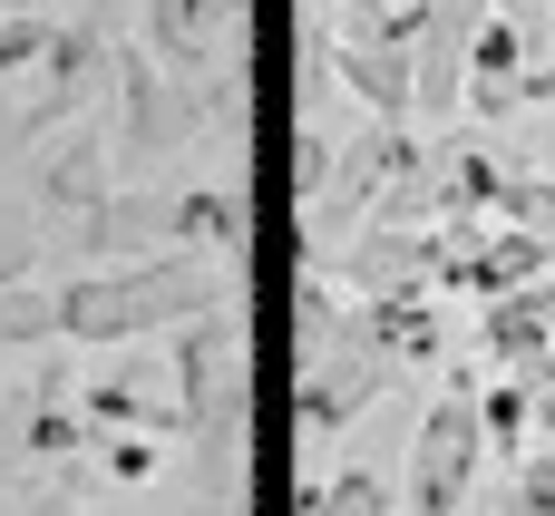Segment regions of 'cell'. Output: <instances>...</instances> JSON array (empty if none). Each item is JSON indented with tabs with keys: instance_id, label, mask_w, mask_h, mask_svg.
Wrapping results in <instances>:
<instances>
[{
	"instance_id": "1",
	"label": "cell",
	"mask_w": 555,
	"mask_h": 516,
	"mask_svg": "<svg viewBox=\"0 0 555 516\" xmlns=\"http://www.w3.org/2000/svg\"><path fill=\"white\" fill-rule=\"evenodd\" d=\"M224 302V263L215 254H156V263H117V273H78L39 302V322L59 341H137V332H166V322H195Z\"/></svg>"
},
{
	"instance_id": "2",
	"label": "cell",
	"mask_w": 555,
	"mask_h": 516,
	"mask_svg": "<svg viewBox=\"0 0 555 516\" xmlns=\"http://www.w3.org/2000/svg\"><path fill=\"white\" fill-rule=\"evenodd\" d=\"M478 390L449 380L439 410L420 420V449H410V516H468V478H478Z\"/></svg>"
},
{
	"instance_id": "3",
	"label": "cell",
	"mask_w": 555,
	"mask_h": 516,
	"mask_svg": "<svg viewBox=\"0 0 555 516\" xmlns=\"http://www.w3.org/2000/svg\"><path fill=\"white\" fill-rule=\"evenodd\" d=\"M537 49H546V29H527L517 10H488V20L468 29V49H459V98H468L478 117H517Z\"/></svg>"
},
{
	"instance_id": "4",
	"label": "cell",
	"mask_w": 555,
	"mask_h": 516,
	"mask_svg": "<svg viewBox=\"0 0 555 516\" xmlns=\"http://www.w3.org/2000/svg\"><path fill=\"white\" fill-rule=\"evenodd\" d=\"M205 127V107L185 98V78H166L156 59H127L117 78V156H166Z\"/></svg>"
},
{
	"instance_id": "5",
	"label": "cell",
	"mask_w": 555,
	"mask_h": 516,
	"mask_svg": "<svg viewBox=\"0 0 555 516\" xmlns=\"http://www.w3.org/2000/svg\"><path fill=\"white\" fill-rule=\"evenodd\" d=\"M488 361L498 371H517V380H537V371H555V283L537 273V283H507V293H488Z\"/></svg>"
},
{
	"instance_id": "6",
	"label": "cell",
	"mask_w": 555,
	"mask_h": 516,
	"mask_svg": "<svg viewBox=\"0 0 555 516\" xmlns=\"http://www.w3.org/2000/svg\"><path fill=\"white\" fill-rule=\"evenodd\" d=\"M361 332H371V341L390 351V371H410V361H439V293H429V283H400V293H371Z\"/></svg>"
},
{
	"instance_id": "7",
	"label": "cell",
	"mask_w": 555,
	"mask_h": 516,
	"mask_svg": "<svg viewBox=\"0 0 555 516\" xmlns=\"http://www.w3.org/2000/svg\"><path fill=\"white\" fill-rule=\"evenodd\" d=\"M224 29H234V0H146V59L156 68H195Z\"/></svg>"
},
{
	"instance_id": "8",
	"label": "cell",
	"mask_w": 555,
	"mask_h": 516,
	"mask_svg": "<svg viewBox=\"0 0 555 516\" xmlns=\"http://www.w3.org/2000/svg\"><path fill=\"white\" fill-rule=\"evenodd\" d=\"M166 234H176L185 254L234 263V244H244V205H234V195H215V185H185V195H166Z\"/></svg>"
},
{
	"instance_id": "9",
	"label": "cell",
	"mask_w": 555,
	"mask_h": 516,
	"mask_svg": "<svg viewBox=\"0 0 555 516\" xmlns=\"http://www.w3.org/2000/svg\"><path fill=\"white\" fill-rule=\"evenodd\" d=\"M98 185H107V107H78V137L49 156V205H68V215H78Z\"/></svg>"
},
{
	"instance_id": "10",
	"label": "cell",
	"mask_w": 555,
	"mask_h": 516,
	"mask_svg": "<svg viewBox=\"0 0 555 516\" xmlns=\"http://www.w3.org/2000/svg\"><path fill=\"white\" fill-rule=\"evenodd\" d=\"M78 215H88V244H117V254H137V244L166 234V195H107V185H98Z\"/></svg>"
},
{
	"instance_id": "11",
	"label": "cell",
	"mask_w": 555,
	"mask_h": 516,
	"mask_svg": "<svg viewBox=\"0 0 555 516\" xmlns=\"http://www.w3.org/2000/svg\"><path fill=\"white\" fill-rule=\"evenodd\" d=\"M302 516H400V498L371 478V468H322L302 488Z\"/></svg>"
},
{
	"instance_id": "12",
	"label": "cell",
	"mask_w": 555,
	"mask_h": 516,
	"mask_svg": "<svg viewBox=\"0 0 555 516\" xmlns=\"http://www.w3.org/2000/svg\"><path fill=\"white\" fill-rule=\"evenodd\" d=\"M488 215H507L517 234H537L555 254V176H498V195H488Z\"/></svg>"
},
{
	"instance_id": "13",
	"label": "cell",
	"mask_w": 555,
	"mask_h": 516,
	"mask_svg": "<svg viewBox=\"0 0 555 516\" xmlns=\"http://www.w3.org/2000/svg\"><path fill=\"white\" fill-rule=\"evenodd\" d=\"M98 439H107V429H98ZM98 468H107L117 488H146V478H166V449H156V439H137V429H117V439L98 449Z\"/></svg>"
},
{
	"instance_id": "14",
	"label": "cell",
	"mask_w": 555,
	"mask_h": 516,
	"mask_svg": "<svg viewBox=\"0 0 555 516\" xmlns=\"http://www.w3.org/2000/svg\"><path fill=\"white\" fill-rule=\"evenodd\" d=\"M78 439H88V420H78L68 400H49V410H39V429H29V449H49V459H78Z\"/></svg>"
},
{
	"instance_id": "15",
	"label": "cell",
	"mask_w": 555,
	"mask_h": 516,
	"mask_svg": "<svg viewBox=\"0 0 555 516\" xmlns=\"http://www.w3.org/2000/svg\"><path fill=\"white\" fill-rule=\"evenodd\" d=\"M527 420L555 439V371H537V390H527Z\"/></svg>"
}]
</instances>
